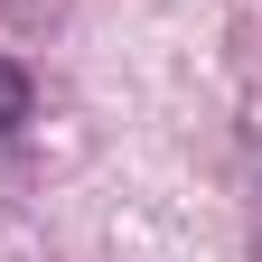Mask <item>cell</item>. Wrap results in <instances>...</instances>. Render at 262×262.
<instances>
[{"instance_id": "1", "label": "cell", "mask_w": 262, "mask_h": 262, "mask_svg": "<svg viewBox=\"0 0 262 262\" xmlns=\"http://www.w3.org/2000/svg\"><path fill=\"white\" fill-rule=\"evenodd\" d=\"M28 113H38V84H28L19 56H0V141H10V131H28Z\"/></svg>"}]
</instances>
